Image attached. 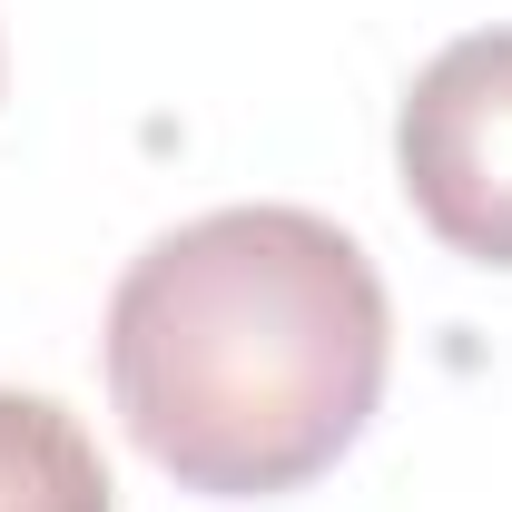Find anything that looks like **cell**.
<instances>
[{"label":"cell","mask_w":512,"mask_h":512,"mask_svg":"<svg viewBox=\"0 0 512 512\" xmlns=\"http://www.w3.org/2000/svg\"><path fill=\"white\" fill-rule=\"evenodd\" d=\"M384 276L316 207H217L128 256L109 394L138 453L217 503L316 483L384 404Z\"/></svg>","instance_id":"cell-1"},{"label":"cell","mask_w":512,"mask_h":512,"mask_svg":"<svg viewBox=\"0 0 512 512\" xmlns=\"http://www.w3.org/2000/svg\"><path fill=\"white\" fill-rule=\"evenodd\" d=\"M394 168L453 256L512 276V30H473L414 69L394 109Z\"/></svg>","instance_id":"cell-2"},{"label":"cell","mask_w":512,"mask_h":512,"mask_svg":"<svg viewBox=\"0 0 512 512\" xmlns=\"http://www.w3.org/2000/svg\"><path fill=\"white\" fill-rule=\"evenodd\" d=\"M0 512H109V463L50 394L0 384Z\"/></svg>","instance_id":"cell-3"}]
</instances>
